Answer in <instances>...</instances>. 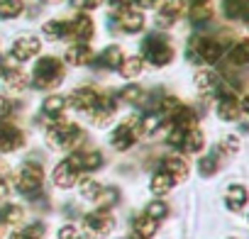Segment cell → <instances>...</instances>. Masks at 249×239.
I'll use <instances>...</instances> for the list:
<instances>
[{
	"label": "cell",
	"mask_w": 249,
	"mask_h": 239,
	"mask_svg": "<svg viewBox=\"0 0 249 239\" xmlns=\"http://www.w3.org/2000/svg\"><path fill=\"white\" fill-rule=\"evenodd\" d=\"M142 59H147L152 66H157V68H161V66H169L171 61H174V47H171V42L164 37V34H149L147 39H144V44H142Z\"/></svg>",
	"instance_id": "1"
},
{
	"label": "cell",
	"mask_w": 249,
	"mask_h": 239,
	"mask_svg": "<svg viewBox=\"0 0 249 239\" xmlns=\"http://www.w3.org/2000/svg\"><path fill=\"white\" fill-rule=\"evenodd\" d=\"M32 76H35V85L37 88H44V90L54 88V85H59L64 81V64L56 56H42V59H37Z\"/></svg>",
	"instance_id": "2"
},
{
	"label": "cell",
	"mask_w": 249,
	"mask_h": 239,
	"mask_svg": "<svg viewBox=\"0 0 249 239\" xmlns=\"http://www.w3.org/2000/svg\"><path fill=\"white\" fill-rule=\"evenodd\" d=\"M115 227V217L107 212V210H98V212H90L86 215V222H83V229L88 234V239H105Z\"/></svg>",
	"instance_id": "3"
},
{
	"label": "cell",
	"mask_w": 249,
	"mask_h": 239,
	"mask_svg": "<svg viewBox=\"0 0 249 239\" xmlns=\"http://www.w3.org/2000/svg\"><path fill=\"white\" fill-rule=\"evenodd\" d=\"M220 56H222V47H220V42H215V39L196 37V39L191 42V47H188V59H191V61L215 64Z\"/></svg>",
	"instance_id": "4"
},
{
	"label": "cell",
	"mask_w": 249,
	"mask_h": 239,
	"mask_svg": "<svg viewBox=\"0 0 249 239\" xmlns=\"http://www.w3.org/2000/svg\"><path fill=\"white\" fill-rule=\"evenodd\" d=\"M137 135H140V117H127L124 122L115 130V135H112V147L117 149V152H127L135 142H137Z\"/></svg>",
	"instance_id": "5"
},
{
	"label": "cell",
	"mask_w": 249,
	"mask_h": 239,
	"mask_svg": "<svg viewBox=\"0 0 249 239\" xmlns=\"http://www.w3.org/2000/svg\"><path fill=\"white\" fill-rule=\"evenodd\" d=\"M42 181H44V171L39 164H32V161H27L18 173V188L22 193H35L42 186Z\"/></svg>",
	"instance_id": "6"
},
{
	"label": "cell",
	"mask_w": 249,
	"mask_h": 239,
	"mask_svg": "<svg viewBox=\"0 0 249 239\" xmlns=\"http://www.w3.org/2000/svg\"><path fill=\"white\" fill-rule=\"evenodd\" d=\"M20 147H25V132L20 127L5 122V120H0V152L8 154Z\"/></svg>",
	"instance_id": "7"
},
{
	"label": "cell",
	"mask_w": 249,
	"mask_h": 239,
	"mask_svg": "<svg viewBox=\"0 0 249 239\" xmlns=\"http://www.w3.org/2000/svg\"><path fill=\"white\" fill-rule=\"evenodd\" d=\"M42 49V42L32 34H22L13 42V49H10V56L18 59V61H30L32 56H37Z\"/></svg>",
	"instance_id": "8"
},
{
	"label": "cell",
	"mask_w": 249,
	"mask_h": 239,
	"mask_svg": "<svg viewBox=\"0 0 249 239\" xmlns=\"http://www.w3.org/2000/svg\"><path fill=\"white\" fill-rule=\"evenodd\" d=\"M117 25H120V30H122V32H127V34H137V32H142V30H144V15H142V10L124 8V10H120V15H117Z\"/></svg>",
	"instance_id": "9"
},
{
	"label": "cell",
	"mask_w": 249,
	"mask_h": 239,
	"mask_svg": "<svg viewBox=\"0 0 249 239\" xmlns=\"http://www.w3.org/2000/svg\"><path fill=\"white\" fill-rule=\"evenodd\" d=\"M93 34H95V22L86 13L78 15L73 22H69V37H73L78 44H86L88 39H93Z\"/></svg>",
	"instance_id": "10"
},
{
	"label": "cell",
	"mask_w": 249,
	"mask_h": 239,
	"mask_svg": "<svg viewBox=\"0 0 249 239\" xmlns=\"http://www.w3.org/2000/svg\"><path fill=\"white\" fill-rule=\"evenodd\" d=\"M69 164L81 173V171H95L103 166V154L100 152H76L73 156H69Z\"/></svg>",
	"instance_id": "11"
},
{
	"label": "cell",
	"mask_w": 249,
	"mask_h": 239,
	"mask_svg": "<svg viewBox=\"0 0 249 239\" xmlns=\"http://www.w3.org/2000/svg\"><path fill=\"white\" fill-rule=\"evenodd\" d=\"M242 112V102L232 95V93H222L217 100V117L225 120V122H234Z\"/></svg>",
	"instance_id": "12"
},
{
	"label": "cell",
	"mask_w": 249,
	"mask_h": 239,
	"mask_svg": "<svg viewBox=\"0 0 249 239\" xmlns=\"http://www.w3.org/2000/svg\"><path fill=\"white\" fill-rule=\"evenodd\" d=\"M161 173H166L174 183H181V181L188 178V164L178 156H166L161 161Z\"/></svg>",
	"instance_id": "13"
},
{
	"label": "cell",
	"mask_w": 249,
	"mask_h": 239,
	"mask_svg": "<svg viewBox=\"0 0 249 239\" xmlns=\"http://www.w3.org/2000/svg\"><path fill=\"white\" fill-rule=\"evenodd\" d=\"M98 102H100V95H98L93 88H76V90L71 93V105L78 107V110L90 112V110H95Z\"/></svg>",
	"instance_id": "14"
},
{
	"label": "cell",
	"mask_w": 249,
	"mask_h": 239,
	"mask_svg": "<svg viewBox=\"0 0 249 239\" xmlns=\"http://www.w3.org/2000/svg\"><path fill=\"white\" fill-rule=\"evenodd\" d=\"M178 15H181V3H178V0H166V3L159 8V13H157V25L164 27V30L174 27Z\"/></svg>",
	"instance_id": "15"
},
{
	"label": "cell",
	"mask_w": 249,
	"mask_h": 239,
	"mask_svg": "<svg viewBox=\"0 0 249 239\" xmlns=\"http://www.w3.org/2000/svg\"><path fill=\"white\" fill-rule=\"evenodd\" d=\"M52 178H54V183H56L59 188H71V186L78 181V171H76V169L69 164V159H66V161L56 164V169H54Z\"/></svg>",
	"instance_id": "16"
},
{
	"label": "cell",
	"mask_w": 249,
	"mask_h": 239,
	"mask_svg": "<svg viewBox=\"0 0 249 239\" xmlns=\"http://www.w3.org/2000/svg\"><path fill=\"white\" fill-rule=\"evenodd\" d=\"M115 110H117L115 100H110V98H100V102L95 105V110H90V117H93V122H95V125L105 127L110 120L115 117Z\"/></svg>",
	"instance_id": "17"
},
{
	"label": "cell",
	"mask_w": 249,
	"mask_h": 239,
	"mask_svg": "<svg viewBox=\"0 0 249 239\" xmlns=\"http://www.w3.org/2000/svg\"><path fill=\"white\" fill-rule=\"evenodd\" d=\"M95 56H93V49L88 47V44H73V47H69L66 49V61L71 64V66H86V64H90Z\"/></svg>",
	"instance_id": "18"
},
{
	"label": "cell",
	"mask_w": 249,
	"mask_h": 239,
	"mask_svg": "<svg viewBox=\"0 0 249 239\" xmlns=\"http://www.w3.org/2000/svg\"><path fill=\"white\" fill-rule=\"evenodd\" d=\"M247 200H249V195H247V188H244V186L234 183V186H230V188H227L225 205H227L232 212H239V210L247 205Z\"/></svg>",
	"instance_id": "19"
},
{
	"label": "cell",
	"mask_w": 249,
	"mask_h": 239,
	"mask_svg": "<svg viewBox=\"0 0 249 239\" xmlns=\"http://www.w3.org/2000/svg\"><path fill=\"white\" fill-rule=\"evenodd\" d=\"M117 68H120V76H122V78L132 81V78H137V76L144 71V59H142V56H124Z\"/></svg>",
	"instance_id": "20"
},
{
	"label": "cell",
	"mask_w": 249,
	"mask_h": 239,
	"mask_svg": "<svg viewBox=\"0 0 249 239\" xmlns=\"http://www.w3.org/2000/svg\"><path fill=\"white\" fill-rule=\"evenodd\" d=\"M3 81H5V88H8V90H25V88L30 85L27 73H25L22 68H8V71L3 73Z\"/></svg>",
	"instance_id": "21"
},
{
	"label": "cell",
	"mask_w": 249,
	"mask_h": 239,
	"mask_svg": "<svg viewBox=\"0 0 249 239\" xmlns=\"http://www.w3.org/2000/svg\"><path fill=\"white\" fill-rule=\"evenodd\" d=\"M203 147H205V137H203V132H200L198 127L188 130V132H186V137H183L181 149H183L186 154H196V152H200Z\"/></svg>",
	"instance_id": "22"
},
{
	"label": "cell",
	"mask_w": 249,
	"mask_h": 239,
	"mask_svg": "<svg viewBox=\"0 0 249 239\" xmlns=\"http://www.w3.org/2000/svg\"><path fill=\"white\" fill-rule=\"evenodd\" d=\"M42 34L47 39H61V37H69V22L64 20H47L42 25Z\"/></svg>",
	"instance_id": "23"
},
{
	"label": "cell",
	"mask_w": 249,
	"mask_h": 239,
	"mask_svg": "<svg viewBox=\"0 0 249 239\" xmlns=\"http://www.w3.org/2000/svg\"><path fill=\"white\" fill-rule=\"evenodd\" d=\"M196 85H198V90L200 93H205V95H210V93H215L217 90V76L213 73V71H208V68H203V71H198L196 73Z\"/></svg>",
	"instance_id": "24"
},
{
	"label": "cell",
	"mask_w": 249,
	"mask_h": 239,
	"mask_svg": "<svg viewBox=\"0 0 249 239\" xmlns=\"http://www.w3.org/2000/svg\"><path fill=\"white\" fill-rule=\"evenodd\" d=\"M157 227H159V222L152 220V217H147V215H142V217L135 220V234L140 239H152L157 234Z\"/></svg>",
	"instance_id": "25"
},
{
	"label": "cell",
	"mask_w": 249,
	"mask_h": 239,
	"mask_svg": "<svg viewBox=\"0 0 249 239\" xmlns=\"http://www.w3.org/2000/svg\"><path fill=\"white\" fill-rule=\"evenodd\" d=\"M171 120H174V125H176V127H181V130H186V132L196 127V112H193L191 107H183V105L171 115Z\"/></svg>",
	"instance_id": "26"
},
{
	"label": "cell",
	"mask_w": 249,
	"mask_h": 239,
	"mask_svg": "<svg viewBox=\"0 0 249 239\" xmlns=\"http://www.w3.org/2000/svg\"><path fill=\"white\" fill-rule=\"evenodd\" d=\"M122 59H124V54H122V47H117V44L105 47L103 54H100V64H103L105 68H115V66H120Z\"/></svg>",
	"instance_id": "27"
},
{
	"label": "cell",
	"mask_w": 249,
	"mask_h": 239,
	"mask_svg": "<svg viewBox=\"0 0 249 239\" xmlns=\"http://www.w3.org/2000/svg\"><path fill=\"white\" fill-rule=\"evenodd\" d=\"M64 107H66V98H64V95H49V98H44V102H42L44 117H59V115L64 112Z\"/></svg>",
	"instance_id": "28"
},
{
	"label": "cell",
	"mask_w": 249,
	"mask_h": 239,
	"mask_svg": "<svg viewBox=\"0 0 249 239\" xmlns=\"http://www.w3.org/2000/svg\"><path fill=\"white\" fill-rule=\"evenodd\" d=\"M22 220H25V207L22 205H8L3 210V217H0L3 227H18Z\"/></svg>",
	"instance_id": "29"
},
{
	"label": "cell",
	"mask_w": 249,
	"mask_h": 239,
	"mask_svg": "<svg viewBox=\"0 0 249 239\" xmlns=\"http://www.w3.org/2000/svg\"><path fill=\"white\" fill-rule=\"evenodd\" d=\"M25 3L22 0H0V17L3 20H13L18 15H22Z\"/></svg>",
	"instance_id": "30"
},
{
	"label": "cell",
	"mask_w": 249,
	"mask_h": 239,
	"mask_svg": "<svg viewBox=\"0 0 249 239\" xmlns=\"http://www.w3.org/2000/svg\"><path fill=\"white\" fill-rule=\"evenodd\" d=\"M83 142H86V132H83L81 127L71 125V130H69V132H66V137H64V144H61V149H69V152H73V149H78Z\"/></svg>",
	"instance_id": "31"
},
{
	"label": "cell",
	"mask_w": 249,
	"mask_h": 239,
	"mask_svg": "<svg viewBox=\"0 0 249 239\" xmlns=\"http://www.w3.org/2000/svg\"><path fill=\"white\" fill-rule=\"evenodd\" d=\"M171 186H174V181L166 176V173H154L152 176V181H149V188H152V193L154 195H166L169 190H171Z\"/></svg>",
	"instance_id": "32"
},
{
	"label": "cell",
	"mask_w": 249,
	"mask_h": 239,
	"mask_svg": "<svg viewBox=\"0 0 249 239\" xmlns=\"http://www.w3.org/2000/svg\"><path fill=\"white\" fill-rule=\"evenodd\" d=\"M230 61L237 64V66L249 64V39H242V42H237V44L232 47V51H230Z\"/></svg>",
	"instance_id": "33"
},
{
	"label": "cell",
	"mask_w": 249,
	"mask_h": 239,
	"mask_svg": "<svg viewBox=\"0 0 249 239\" xmlns=\"http://www.w3.org/2000/svg\"><path fill=\"white\" fill-rule=\"evenodd\" d=\"M164 122L161 115H147V117H140V132L142 135H154Z\"/></svg>",
	"instance_id": "34"
},
{
	"label": "cell",
	"mask_w": 249,
	"mask_h": 239,
	"mask_svg": "<svg viewBox=\"0 0 249 239\" xmlns=\"http://www.w3.org/2000/svg\"><path fill=\"white\" fill-rule=\"evenodd\" d=\"M210 17H213V8H210V3H198V5L191 8V22L203 25V22H208Z\"/></svg>",
	"instance_id": "35"
},
{
	"label": "cell",
	"mask_w": 249,
	"mask_h": 239,
	"mask_svg": "<svg viewBox=\"0 0 249 239\" xmlns=\"http://www.w3.org/2000/svg\"><path fill=\"white\" fill-rule=\"evenodd\" d=\"M100 190H103V186H100L98 181H93V178H83V181H81V195H83L86 200H98Z\"/></svg>",
	"instance_id": "36"
},
{
	"label": "cell",
	"mask_w": 249,
	"mask_h": 239,
	"mask_svg": "<svg viewBox=\"0 0 249 239\" xmlns=\"http://www.w3.org/2000/svg\"><path fill=\"white\" fill-rule=\"evenodd\" d=\"M117 198H120V190H117V188H103L100 195H98V200H95V205H98L100 210H107L110 205L117 203Z\"/></svg>",
	"instance_id": "37"
},
{
	"label": "cell",
	"mask_w": 249,
	"mask_h": 239,
	"mask_svg": "<svg viewBox=\"0 0 249 239\" xmlns=\"http://www.w3.org/2000/svg\"><path fill=\"white\" fill-rule=\"evenodd\" d=\"M147 217H152V220H164L166 215H169V205L164 203V200H152L149 205H147V212H144Z\"/></svg>",
	"instance_id": "38"
},
{
	"label": "cell",
	"mask_w": 249,
	"mask_h": 239,
	"mask_svg": "<svg viewBox=\"0 0 249 239\" xmlns=\"http://www.w3.org/2000/svg\"><path fill=\"white\" fill-rule=\"evenodd\" d=\"M42 237H44V224L42 222L39 224H30L27 229L13 234V239H42Z\"/></svg>",
	"instance_id": "39"
},
{
	"label": "cell",
	"mask_w": 249,
	"mask_h": 239,
	"mask_svg": "<svg viewBox=\"0 0 249 239\" xmlns=\"http://www.w3.org/2000/svg\"><path fill=\"white\" fill-rule=\"evenodd\" d=\"M217 149H220L222 154H237V152H239V137H234V135H225Z\"/></svg>",
	"instance_id": "40"
},
{
	"label": "cell",
	"mask_w": 249,
	"mask_h": 239,
	"mask_svg": "<svg viewBox=\"0 0 249 239\" xmlns=\"http://www.w3.org/2000/svg\"><path fill=\"white\" fill-rule=\"evenodd\" d=\"M198 171H200V176H213L215 171H217V156H203L200 161H198Z\"/></svg>",
	"instance_id": "41"
},
{
	"label": "cell",
	"mask_w": 249,
	"mask_h": 239,
	"mask_svg": "<svg viewBox=\"0 0 249 239\" xmlns=\"http://www.w3.org/2000/svg\"><path fill=\"white\" fill-rule=\"evenodd\" d=\"M120 98H122L124 102H140L142 88H140V85H124V88L120 90Z\"/></svg>",
	"instance_id": "42"
},
{
	"label": "cell",
	"mask_w": 249,
	"mask_h": 239,
	"mask_svg": "<svg viewBox=\"0 0 249 239\" xmlns=\"http://www.w3.org/2000/svg\"><path fill=\"white\" fill-rule=\"evenodd\" d=\"M244 0H225V15L227 17H242Z\"/></svg>",
	"instance_id": "43"
},
{
	"label": "cell",
	"mask_w": 249,
	"mask_h": 239,
	"mask_svg": "<svg viewBox=\"0 0 249 239\" xmlns=\"http://www.w3.org/2000/svg\"><path fill=\"white\" fill-rule=\"evenodd\" d=\"M183 137H186V130H181V127H176V125H174V127L169 130L166 142H169V144H174V147H181V144H183Z\"/></svg>",
	"instance_id": "44"
},
{
	"label": "cell",
	"mask_w": 249,
	"mask_h": 239,
	"mask_svg": "<svg viewBox=\"0 0 249 239\" xmlns=\"http://www.w3.org/2000/svg\"><path fill=\"white\" fill-rule=\"evenodd\" d=\"M59 239H81V229L76 224H64L59 229Z\"/></svg>",
	"instance_id": "45"
},
{
	"label": "cell",
	"mask_w": 249,
	"mask_h": 239,
	"mask_svg": "<svg viewBox=\"0 0 249 239\" xmlns=\"http://www.w3.org/2000/svg\"><path fill=\"white\" fill-rule=\"evenodd\" d=\"M100 5V0H71V8H76V10H83V13H88V10H95Z\"/></svg>",
	"instance_id": "46"
},
{
	"label": "cell",
	"mask_w": 249,
	"mask_h": 239,
	"mask_svg": "<svg viewBox=\"0 0 249 239\" xmlns=\"http://www.w3.org/2000/svg\"><path fill=\"white\" fill-rule=\"evenodd\" d=\"M10 110H13L10 100H8V98H0V120L8 117V115H10Z\"/></svg>",
	"instance_id": "47"
},
{
	"label": "cell",
	"mask_w": 249,
	"mask_h": 239,
	"mask_svg": "<svg viewBox=\"0 0 249 239\" xmlns=\"http://www.w3.org/2000/svg\"><path fill=\"white\" fill-rule=\"evenodd\" d=\"M135 3L142 8V10H154L159 5V0H135Z\"/></svg>",
	"instance_id": "48"
},
{
	"label": "cell",
	"mask_w": 249,
	"mask_h": 239,
	"mask_svg": "<svg viewBox=\"0 0 249 239\" xmlns=\"http://www.w3.org/2000/svg\"><path fill=\"white\" fill-rule=\"evenodd\" d=\"M8 193H10V186H8V181H5V178H0V200H3V198H8Z\"/></svg>",
	"instance_id": "49"
},
{
	"label": "cell",
	"mask_w": 249,
	"mask_h": 239,
	"mask_svg": "<svg viewBox=\"0 0 249 239\" xmlns=\"http://www.w3.org/2000/svg\"><path fill=\"white\" fill-rule=\"evenodd\" d=\"M242 107H244V110H247V112H249V95H247V98H244V102H242Z\"/></svg>",
	"instance_id": "50"
},
{
	"label": "cell",
	"mask_w": 249,
	"mask_h": 239,
	"mask_svg": "<svg viewBox=\"0 0 249 239\" xmlns=\"http://www.w3.org/2000/svg\"><path fill=\"white\" fill-rule=\"evenodd\" d=\"M193 5H198V3H210V0H191Z\"/></svg>",
	"instance_id": "51"
},
{
	"label": "cell",
	"mask_w": 249,
	"mask_h": 239,
	"mask_svg": "<svg viewBox=\"0 0 249 239\" xmlns=\"http://www.w3.org/2000/svg\"><path fill=\"white\" fill-rule=\"evenodd\" d=\"M244 10H249V0H244Z\"/></svg>",
	"instance_id": "52"
},
{
	"label": "cell",
	"mask_w": 249,
	"mask_h": 239,
	"mask_svg": "<svg viewBox=\"0 0 249 239\" xmlns=\"http://www.w3.org/2000/svg\"><path fill=\"white\" fill-rule=\"evenodd\" d=\"M230 239H237V237H230Z\"/></svg>",
	"instance_id": "53"
}]
</instances>
